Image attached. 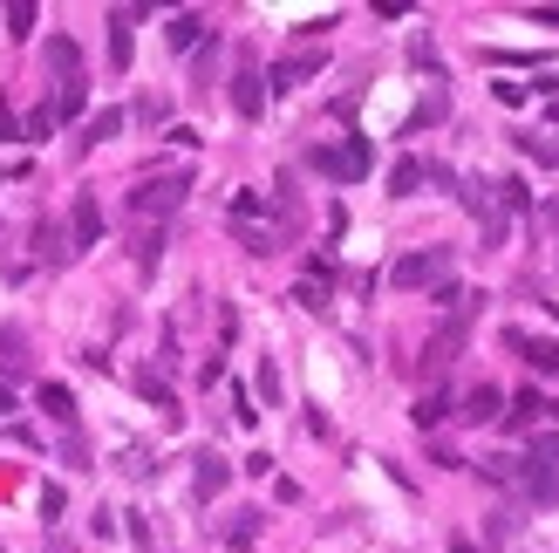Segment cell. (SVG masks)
Masks as SVG:
<instances>
[{"instance_id": "obj_1", "label": "cell", "mask_w": 559, "mask_h": 553, "mask_svg": "<svg viewBox=\"0 0 559 553\" xmlns=\"http://www.w3.org/2000/svg\"><path fill=\"white\" fill-rule=\"evenodd\" d=\"M307 164H314L321 178H341V185H355V178H369L375 151H369V137H348V144H314V151H307Z\"/></svg>"}, {"instance_id": "obj_2", "label": "cell", "mask_w": 559, "mask_h": 553, "mask_svg": "<svg viewBox=\"0 0 559 553\" xmlns=\"http://www.w3.org/2000/svg\"><path fill=\"white\" fill-rule=\"evenodd\" d=\"M389 280H396L403 294H416V287H444V280H450V253H444V246H430V253H403V260L389 267Z\"/></svg>"}, {"instance_id": "obj_3", "label": "cell", "mask_w": 559, "mask_h": 553, "mask_svg": "<svg viewBox=\"0 0 559 553\" xmlns=\"http://www.w3.org/2000/svg\"><path fill=\"white\" fill-rule=\"evenodd\" d=\"M185 192H191V178H144V185L130 192V212H137V219H171V212L185 205Z\"/></svg>"}, {"instance_id": "obj_4", "label": "cell", "mask_w": 559, "mask_h": 553, "mask_svg": "<svg viewBox=\"0 0 559 553\" xmlns=\"http://www.w3.org/2000/svg\"><path fill=\"white\" fill-rule=\"evenodd\" d=\"M471 315H478V308H457V315H450L444 328H437V335L423 342V376L450 369V356H457V349H464V335H471Z\"/></svg>"}, {"instance_id": "obj_5", "label": "cell", "mask_w": 559, "mask_h": 553, "mask_svg": "<svg viewBox=\"0 0 559 553\" xmlns=\"http://www.w3.org/2000/svg\"><path fill=\"white\" fill-rule=\"evenodd\" d=\"M328 69V48H294L287 62H273V76H266V89H300V82H314Z\"/></svg>"}, {"instance_id": "obj_6", "label": "cell", "mask_w": 559, "mask_h": 553, "mask_svg": "<svg viewBox=\"0 0 559 553\" xmlns=\"http://www.w3.org/2000/svg\"><path fill=\"white\" fill-rule=\"evenodd\" d=\"M232 110H239L246 123L266 110V76L253 69V55H239V76H232Z\"/></svg>"}, {"instance_id": "obj_7", "label": "cell", "mask_w": 559, "mask_h": 553, "mask_svg": "<svg viewBox=\"0 0 559 553\" xmlns=\"http://www.w3.org/2000/svg\"><path fill=\"white\" fill-rule=\"evenodd\" d=\"M191 465H198V472H191V492H198V499H219L225 485H232V465H225L219 451H198Z\"/></svg>"}, {"instance_id": "obj_8", "label": "cell", "mask_w": 559, "mask_h": 553, "mask_svg": "<svg viewBox=\"0 0 559 553\" xmlns=\"http://www.w3.org/2000/svg\"><path fill=\"white\" fill-rule=\"evenodd\" d=\"M505 349H519L532 369H546V376H559V342H539V335H525V328H505Z\"/></svg>"}, {"instance_id": "obj_9", "label": "cell", "mask_w": 559, "mask_h": 553, "mask_svg": "<svg viewBox=\"0 0 559 553\" xmlns=\"http://www.w3.org/2000/svg\"><path fill=\"white\" fill-rule=\"evenodd\" d=\"M137 14H144V7H116L110 14V69L116 76L130 69V28H137Z\"/></svg>"}, {"instance_id": "obj_10", "label": "cell", "mask_w": 559, "mask_h": 553, "mask_svg": "<svg viewBox=\"0 0 559 553\" xmlns=\"http://www.w3.org/2000/svg\"><path fill=\"white\" fill-rule=\"evenodd\" d=\"M69 239L89 253L96 239H103V212H96V198H75V212H69Z\"/></svg>"}, {"instance_id": "obj_11", "label": "cell", "mask_w": 559, "mask_h": 553, "mask_svg": "<svg viewBox=\"0 0 559 553\" xmlns=\"http://www.w3.org/2000/svg\"><path fill=\"white\" fill-rule=\"evenodd\" d=\"M498 410H505V396H498V383H478V390L464 396V410H457V417H464V424H491Z\"/></svg>"}, {"instance_id": "obj_12", "label": "cell", "mask_w": 559, "mask_h": 553, "mask_svg": "<svg viewBox=\"0 0 559 553\" xmlns=\"http://www.w3.org/2000/svg\"><path fill=\"white\" fill-rule=\"evenodd\" d=\"M137 390H144L150 403H157V410H164V417H178V396H171V383H164V376H157V369H137Z\"/></svg>"}, {"instance_id": "obj_13", "label": "cell", "mask_w": 559, "mask_h": 553, "mask_svg": "<svg viewBox=\"0 0 559 553\" xmlns=\"http://www.w3.org/2000/svg\"><path fill=\"white\" fill-rule=\"evenodd\" d=\"M116 130H123V110H96V117H89V130L75 137V151H89V144H103V137H116Z\"/></svg>"}, {"instance_id": "obj_14", "label": "cell", "mask_w": 559, "mask_h": 553, "mask_svg": "<svg viewBox=\"0 0 559 553\" xmlns=\"http://www.w3.org/2000/svg\"><path fill=\"white\" fill-rule=\"evenodd\" d=\"M423 178H430V164H423V158H403L396 171H389V192H396V198H410Z\"/></svg>"}, {"instance_id": "obj_15", "label": "cell", "mask_w": 559, "mask_h": 553, "mask_svg": "<svg viewBox=\"0 0 559 553\" xmlns=\"http://www.w3.org/2000/svg\"><path fill=\"white\" fill-rule=\"evenodd\" d=\"M164 41H171V48H198V41H205V14H178V21L164 28Z\"/></svg>"}, {"instance_id": "obj_16", "label": "cell", "mask_w": 559, "mask_h": 553, "mask_svg": "<svg viewBox=\"0 0 559 553\" xmlns=\"http://www.w3.org/2000/svg\"><path fill=\"white\" fill-rule=\"evenodd\" d=\"M525 499H539V506H553V499H559V478H553V472H539V458L525 465Z\"/></svg>"}, {"instance_id": "obj_17", "label": "cell", "mask_w": 559, "mask_h": 553, "mask_svg": "<svg viewBox=\"0 0 559 553\" xmlns=\"http://www.w3.org/2000/svg\"><path fill=\"white\" fill-rule=\"evenodd\" d=\"M546 410H553V403H546L539 390H519V396H512V431H519V424H539Z\"/></svg>"}, {"instance_id": "obj_18", "label": "cell", "mask_w": 559, "mask_h": 553, "mask_svg": "<svg viewBox=\"0 0 559 553\" xmlns=\"http://www.w3.org/2000/svg\"><path fill=\"white\" fill-rule=\"evenodd\" d=\"M41 410H48L55 424H75V396L62 390V383H41Z\"/></svg>"}, {"instance_id": "obj_19", "label": "cell", "mask_w": 559, "mask_h": 553, "mask_svg": "<svg viewBox=\"0 0 559 553\" xmlns=\"http://www.w3.org/2000/svg\"><path fill=\"white\" fill-rule=\"evenodd\" d=\"M82 103H89V82L75 76V82H62V96H55L48 110H55V117H82Z\"/></svg>"}, {"instance_id": "obj_20", "label": "cell", "mask_w": 559, "mask_h": 553, "mask_svg": "<svg viewBox=\"0 0 559 553\" xmlns=\"http://www.w3.org/2000/svg\"><path fill=\"white\" fill-rule=\"evenodd\" d=\"M410 417H416V424H423V431H437V424H444V417H450V396H444V390H430V396H423V403H416V410H410Z\"/></svg>"}, {"instance_id": "obj_21", "label": "cell", "mask_w": 559, "mask_h": 553, "mask_svg": "<svg viewBox=\"0 0 559 553\" xmlns=\"http://www.w3.org/2000/svg\"><path fill=\"white\" fill-rule=\"evenodd\" d=\"M48 69H62V76L75 82V69H82V55H75V41H69V35H55V41H48Z\"/></svg>"}, {"instance_id": "obj_22", "label": "cell", "mask_w": 559, "mask_h": 553, "mask_svg": "<svg viewBox=\"0 0 559 553\" xmlns=\"http://www.w3.org/2000/svg\"><path fill=\"white\" fill-rule=\"evenodd\" d=\"M35 21H41V7H35V0L7 7V35H21V41H28V35H35Z\"/></svg>"}, {"instance_id": "obj_23", "label": "cell", "mask_w": 559, "mask_h": 553, "mask_svg": "<svg viewBox=\"0 0 559 553\" xmlns=\"http://www.w3.org/2000/svg\"><path fill=\"white\" fill-rule=\"evenodd\" d=\"M21 349H28V335H21L14 321H0V369H14V362H21Z\"/></svg>"}, {"instance_id": "obj_24", "label": "cell", "mask_w": 559, "mask_h": 553, "mask_svg": "<svg viewBox=\"0 0 559 553\" xmlns=\"http://www.w3.org/2000/svg\"><path fill=\"white\" fill-rule=\"evenodd\" d=\"M491 96H498V103H505V110H519L525 96H532V82H491Z\"/></svg>"}, {"instance_id": "obj_25", "label": "cell", "mask_w": 559, "mask_h": 553, "mask_svg": "<svg viewBox=\"0 0 559 553\" xmlns=\"http://www.w3.org/2000/svg\"><path fill=\"white\" fill-rule=\"evenodd\" d=\"M532 458H539V465H559V431H539V437H532Z\"/></svg>"}, {"instance_id": "obj_26", "label": "cell", "mask_w": 559, "mask_h": 553, "mask_svg": "<svg viewBox=\"0 0 559 553\" xmlns=\"http://www.w3.org/2000/svg\"><path fill=\"white\" fill-rule=\"evenodd\" d=\"M294 301H300V308H328V287H321V280H300Z\"/></svg>"}, {"instance_id": "obj_27", "label": "cell", "mask_w": 559, "mask_h": 553, "mask_svg": "<svg viewBox=\"0 0 559 553\" xmlns=\"http://www.w3.org/2000/svg\"><path fill=\"white\" fill-rule=\"evenodd\" d=\"M48 130H55V110H35V117L21 123V137H28V144H35V137H48Z\"/></svg>"}, {"instance_id": "obj_28", "label": "cell", "mask_w": 559, "mask_h": 553, "mask_svg": "<svg viewBox=\"0 0 559 553\" xmlns=\"http://www.w3.org/2000/svg\"><path fill=\"white\" fill-rule=\"evenodd\" d=\"M157 253H164V233H144V246H137V267H144V274L157 267Z\"/></svg>"}, {"instance_id": "obj_29", "label": "cell", "mask_w": 559, "mask_h": 553, "mask_svg": "<svg viewBox=\"0 0 559 553\" xmlns=\"http://www.w3.org/2000/svg\"><path fill=\"white\" fill-rule=\"evenodd\" d=\"M62 506H69L62 485H41V519H62Z\"/></svg>"}, {"instance_id": "obj_30", "label": "cell", "mask_w": 559, "mask_h": 553, "mask_svg": "<svg viewBox=\"0 0 559 553\" xmlns=\"http://www.w3.org/2000/svg\"><path fill=\"white\" fill-rule=\"evenodd\" d=\"M260 396H266V403H280V369H273V362H260Z\"/></svg>"}, {"instance_id": "obj_31", "label": "cell", "mask_w": 559, "mask_h": 553, "mask_svg": "<svg viewBox=\"0 0 559 553\" xmlns=\"http://www.w3.org/2000/svg\"><path fill=\"white\" fill-rule=\"evenodd\" d=\"M525 151H532L539 164H559V144H539V137H525Z\"/></svg>"}, {"instance_id": "obj_32", "label": "cell", "mask_w": 559, "mask_h": 553, "mask_svg": "<svg viewBox=\"0 0 559 553\" xmlns=\"http://www.w3.org/2000/svg\"><path fill=\"white\" fill-rule=\"evenodd\" d=\"M532 21H539V28H559V7H532Z\"/></svg>"}, {"instance_id": "obj_33", "label": "cell", "mask_w": 559, "mask_h": 553, "mask_svg": "<svg viewBox=\"0 0 559 553\" xmlns=\"http://www.w3.org/2000/svg\"><path fill=\"white\" fill-rule=\"evenodd\" d=\"M7 410H14V390H7V383H0V417H7Z\"/></svg>"}, {"instance_id": "obj_34", "label": "cell", "mask_w": 559, "mask_h": 553, "mask_svg": "<svg viewBox=\"0 0 559 553\" xmlns=\"http://www.w3.org/2000/svg\"><path fill=\"white\" fill-rule=\"evenodd\" d=\"M450 553H478V547H471V540H450Z\"/></svg>"}]
</instances>
